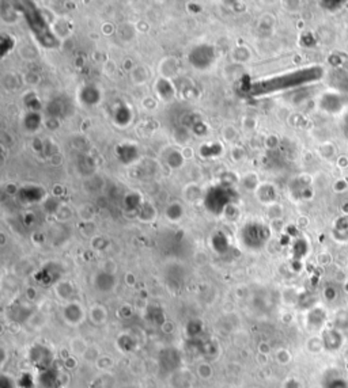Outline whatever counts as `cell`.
<instances>
[{
  "label": "cell",
  "mask_w": 348,
  "mask_h": 388,
  "mask_svg": "<svg viewBox=\"0 0 348 388\" xmlns=\"http://www.w3.org/2000/svg\"><path fill=\"white\" fill-rule=\"evenodd\" d=\"M30 359H31V363H33L36 367L41 368L42 371H46L52 361V353L46 346L36 345V346L31 347V350H30Z\"/></svg>",
  "instance_id": "cell-1"
},
{
  "label": "cell",
  "mask_w": 348,
  "mask_h": 388,
  "mask_svg": "<svg viewBox=\"0 0 348 388\" xmlns=\"http://www.w3.org/2000/svg\"><path fill=\"white\" fill-rule=\"evenodd\" d=\"M64 318H66L70 323H72V325L79 323V322L83 319V312H82L79 304L68 305L67 308L64 309Z\"/></svg>",
  "instance_id": "cell-2"
},
{
  "label": "cell",
  "mask_w": 348,
  "mask_h": 388,
  "mask_svg": "<svg viewBox=\"0 0 348 388\" xmlns=\"http://www.w3.org/2000/svg\"><path fill=\"white\" fill-rule=\"evenodd\" d=\"M59 383V375H56L53 369H46L41 376V384L45 388H55Z\"/></svg>",
  "instance_id": "cell-3"
},
{
  "label": "cell",
  "mask_w": 348,
  "mask_h": 388,
  "mask_svg": "<svg viewBox=\"0 0 348 388\" xmlns=\"http://www.w3.org/2000/svg\"><path fill=\"white\" fill-rule=\"evenodd\" d=\"M200 331H202V325L199 323V322H191L186 327V334L191 337V338H195L197 335L200 334Z\"/></svg>",
  "instance_id": "cell-4"
},
{
  "label": "cell",
  "mask_w": 348,
  "mask_h": 388,
  "mask_svg": "<svg viewBox=\"0 0 348 388\" xmlns=\"http://www.w3.org/2000/svg\"><path fill=\"white\" fill-rule=\"evenodd\" d=\"M328 388H348L344 379H332Z\"/></svg>",
  "instance_id": "cell-5"
},
{
  "label": "cell",
  "mask_w": 348,
  "mask_h": 388,
  "mask_svg": "<svg viewBox=\"0 0 348 388\" xmlns=\"http://www.w3.org/2000/svg\"><path fill=\"white\" fill-rule=\"evenodd\" d=\"M211 367L210 365H207V364H203V365H200L199 367V375L202 376V377H204V379H207V377H210L211 376Z\"/></svg>",
  "instance_id": "cell-6"
},
{
  "label": "cell",
  "mask_w": 348,
  "mask_h": 388,
  "mask_svg": "<svg viewBox=\"0 0 348 388\" xmlns=\"http://www.w3.org/2000/svg\"><path fill=\"white\" fill-rule=\"evenodd\" d=\"M0 388H14L13 380L7 376H2L0 377Z\"/></svg>",
  "instance_id": "cell-7"
},
{
  "label": "cell",
  "mask_w": 348,
  "mask_h": 388,
  "mask_svg": "<svg viewBox=\"0 0 348 388\" xmlns=\"http://www.w3.org/2000/svg\"><path fill=\"white\" fill-rule=\"evenodd\" d=\"M284 388H301V385H299V383H298V380L290 379L286 381Z\"/></svg>",
  "instance_id": "cell-8"
}]
</instances>
